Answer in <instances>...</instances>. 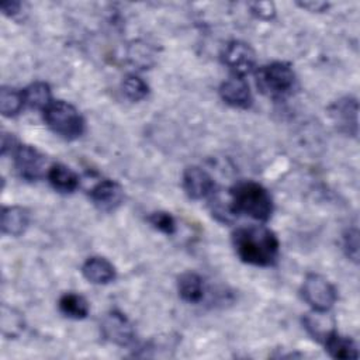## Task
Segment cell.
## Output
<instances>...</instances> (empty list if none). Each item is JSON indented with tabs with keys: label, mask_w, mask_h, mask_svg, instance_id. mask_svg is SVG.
<instances>
[{
	"label": "cell",
	"mask_w": 360,
	"mask_h": 360,
	"mask_svg": "<svg viewBox=\"0 0 360 360\" xmlns=\"http://www.w3.org/2000/svg\"><path fill=\"white\" fill-rule=\"evenodd\" d=\"M232 243L238 257L253 266H271L278 257L276 233L262 225L240 226L232 233Z\"/></svg>",
	"instance_id": "6da1fadb"
},
{
	"label": "cell",
	"mask_w": 360,
	"mask_h": 360,
	"mask_svg": "<svg viewBox=\"0 0 360 360\" xmlns=\"http://www.w3.org/2000/svg\"><path fill=\"white\" fill-rule=\"evenodd\" d=\"M236 215L243 214L257 221H267L273 212V198L259 183L245 180L229 188Z\"/></svg>",
	"instance_id": "7a4b0ae2"
},
{
	"label": "cell",
	"mask_w": 360,
	"mask_h": 360,
	"mask_svg": "<svg viewBox=\"0 0 360 360\" xmlns=\"http://www.w3.org/2000/svg\"><path fill=\"white\" fill-rule=\"evenodd\" d=\"M44 120L56 135L68 141L76 139L84 132V120L80 112L62 100L51 101L44 110Z\"/></svg>",
	"instance_id": "3957f363"
},
{
	"label": "cell",
	"mask_w": 360,
	"mask_h": 360,
	"mask_svg": "<svg viewBox=\"0 0 360 360\" xmlns=\"http://www.w3.org/2000/svg\"><path fill=\"white\" fill-rule=\"evenodd\" d=\"M256 83L262 93L280 98L291 93L295 84V73L288 63L273 62L256 72Z\"/></svg>",
	"instance_id": "277c9868"
},
{
	"label": "cell",
	"mask_w": 360,
	"mask_h": 360,
	"mask_svg": "<svg viewBox=\"0 0 360 360\" xmlns=\"http://www.w3.org/2000/svg\"><path fill=\"white\" fill-rule=\"evenodd\" d=\"M302 298L314 311H329L336 302L338 292L332 283L319 276V274H308L301 287Z\"/></svg>",
	"instance_id": "5b68a950"
},
{
	"label": "cell",
	"mask_w": 360,
	"mask_h": 360,
	"mask_svg": "<svg viewBox=\"0 0 360 360\" xmlns=\"http://www.w3.org/2000/svg\"><path fill=\"white\" fill-rule=\"evenodd\" d=\"M222 62L235 76L243 77L256 66V53L252 46L243 41H231L222 51Z\"/></svg>",
	"instance_id": "8992f818"
},
{
	"label": "cell",
	"mask_w": 360,
	"mask_h": 360,
	"mask_svg": "<svg viewBox=\"0 0 360 360\" xmlns=\"http://www.w3.org/2000/svg\"><path fill=\"white\" fill-rule=\"evenodd\" d=\"M101 335L117 346H129L135 339V330L129 319L120 311L112 309L101 321Z\"/></svg>",
	"instance_id": "52a82bcc"
},
{
	"label": "cell",
	"mask_w": 360,
	"mask_h": 360,
	"mask_svg": "<svg viewBox=\"0 0 360 360\" xmlns=\"http://www.w3.org/2000/svg\"><path fill=\"white\" fill-rule=\"evenodd\" d=\"M14 165L18 174L28 180L35 181L44 176L45 158L35 148L30 145H18L14 150Z\"/></svg>",
	"instance_id": "ba28073f"
},
{
	"label": "cell",
	"mask_w": 360,
	"mask_h": 360,
	"mask_svg": "<svg viewBox=\"0 0 360 360\" xmlns=\"http://www.w3.org/2000/svg\"><path fill=\"white\" fill-rule=\"evenodd\" d=\"M357 112L359 104L353 97L339 98L329 107V115L338 129L353 136L357 135Z\"/></svg>",
	"instance_id": "9c48e42d"
},
{
	"label": "cell",
	"mask_w": 360,
	"mask_h": 360,
	"mask_svg": "<svg viewBox=\"0 0 360 360\" xmlns=\"http://www.w3.org/2000/svg\"><path fill=\"white\" fill-rule=\"evenodd\" d=\"M90 200L101 211H114L124 201V188L115 180L104 179L91 187Z\"/></svg>",
	"instance_id": "30bf717a"
},
{
	"label": "cell",
	"mask_w": 360,
	"mask_h": 360,
	"mask_svg": "<svg viewBox=\"0 0 360 360\" xmlns=\"http://www.w3.org/2000/svg\"><path fill=\"white\" fill-rule=\"evenodd\" d=\"M183 188L193 200L207 198L215 188L212 177L198 166H190L183 173Z\"/></svg>",
	"instance_id": "8fae6325"
},
{
	"label": "cell",
	"mask_w": 360,
	"mask_h": 360,
	"mask_svg": "<svg viewBox=\"0 0 360 360\" xmlns=\"http://www.w3.org/2000/svg\"><path fill=\"white\" fill-rule=\"evenodd\" d=\"M219 96L228 105L236 108H248L253 101L248 82L239 76L225 80L219 87Z\"/></svg>",
	"instance_id": "7c38bea8"
},
{
	"label": "cell",
	"mask_w": 360,
	"mask_h": 360,
	"mask_svg": "<svg viewBox=\"0 0 360 360\" xmlns=\"http://www.w3.org/2000/svg\"><path fill=\"white\" fill-rule=\"evenodd\" d=\"M82 273L84 278L93 284H108L115 278L112 263L100 256L89 257L82 267Z\"/></svg>",
	"instance_id": "4fadbf2b"
},
{
	"label": "cell",
	"mask_w": 360,
	"mask_h": 360,
	"mask_svg": "<svg viewBox=\"0 0 360 360\" xmlns=\"http://www.w3.org/2000/svg\"><path fill=\"white\" fill-rule=\"evenodd\" d=\"M30 224V212L18 205L4 207L1 211V231L10 236H20Z\"/></svg>",
	"instance_id": "5bb4252c"
},
{
	"label": "cell",
	"mask_w": 360,
	"mask_h": 360,
	"mask_svg": "<svg viewBox=\"0 0 360 360\" xmlns=\"http://www.w3.org/2000/svg\"><path fill=\"white\" fill-rule=\"evenodd\" d=\"M208 207L212 217L222 224H232L236 219V214L232 207V198L229 190H217L208 195Z\"/></svg>",
	"instance_id": "9a60e30c"
},
{
	"label": "cell",
	"mask_w": 360,
	"mask_h": 360,
	"mask_svg": "<svg viewBox=\"0 0 360 360\" xmlns=\"http://www.w3.org/2000/svg\"><path fill=\"white\" fill-rule=\"evenodd\" d=\"M304 328L308 330V333L316 339L318 342H322L333 332L335 329V321L326 314V311H314L311 314H307L302 319Z\"/></svg>",
	"instance_id": "2e32d148"
},
{
	"label": "cell",
	"mask_w": 360,
	"mask_h": 360,
	"mask_svg": "<svg viewBox=\"0 0 360 360\" xmlns=\"http://www.w3.org/2000/svg\"><path fill=\"white\" fill-rule=\"evenodd\" d=\"M326 352L333 359H342V360H356L359 357V350L353 339L347 336L339 335L336 330H333L325 340H323Z\"/></svg>",
	"instance_id": "e0dca14e"
},
{
	"label": "cell",
	"mask_w": 360,
	"mask_h": 360,
	"mask_svg": "<svg viewBox=\"0 0 360 360\" xmlns=\"http://www.w3.org/2000/svg\"><path fill=\"white\" fill-rule=\"evenodd\" d=\"M48 181L59 193H73L79 186L77 174L62 163L52 165L46 172Z\"/></svg>",
	"instance_id": "ac0fdd59"
},
{
	"label": "cell",
	"mask_w": 360,
	"mask_h": 360,
	"mask_svg": "<svg viewBox=\"0 0 360 360\" xmlns=\"http://www.w3.org/2000/svg\"><path fill=\"white\" fill-rule=\"evenodd\" d=\"M179 295L187 302H198L204 295L202 278L193 271L183 273L177 280Z\"/></svg>",
	"instance_id": "d6986e66"
},
{
	"label": "cell",
	"mask_w": 360,
	"mask_h": 360,
	"mask_svg": "<svg viewBox=\"0 0 360 360\" xmlns=\"http://www.w3.org/2000/svg\"><path fill=\"white\" fill-rule=\"evenodd\" d=\"M59 309L60 312L72 319H83L89 315V302L87 300L75 292H66L59 300Z\"/></svg>",
	"instance_id": "ffe728a7"
},
{
	"label": "cell",
	"mask_w": 360,
	"mask_h": 360,
	"mask_svg": "<svg viewBox=\"0 0 360 360\" xmlns=\"http://www.w3.org/2000/svg\"><path fill=\"white\" fill-rule=\"evenodd\" d=\"M25 105L31 108H38V110H45L51 101H52V94H51V87L44 83V82H35L25 87L22 90Z\"/></svg>",
	"instance_id": "44dd1931"
},
{
	"label": "cell",
	"mask_w": 360,
	"mask_h": 360,
	"mask_svg": "<svg viewBox=\"0 0 360 360\" xmlns=\"http://www.w3.org/2000/svg\"><path fill=\"white\" fill-rule=\"evenodd\" d=\"M25 105L22 91L13 87H1L0 111L4 117H14L21 112Z\"/></svg>",
	"instance_id": "7402d4cb"
},
{
	"label": "cell",
	"mask_w": 360,
	"mask_h": 360,
	"mask_svg": "<svg viewBox=\"0 0 360 360\" xmlns=\"http://www.w3.org/2000/svg\"><path fill=\"white\" fill-rule=\"evenodd\" d=\"M0 326H1V333L4 336L17 338L24 329V318L14 308L3 305L1 315H0Z\"/></svg>",
	"instance_id": "603a6c76"
},
{
	"label": "cell",
	"mask_w": 360,
	"mask_h": 360,
	"mask_svg": "<svg viewBox=\"0 0 360 360\" xmlns=\"http://www.w3.org/2000/svg\"><path fill=\"white\" fill-rule=\"evenodd\" d=\"M121 87H122V93L125 94V97L129 98L131 101H141L149 93L148 84L141 77H138L135 75H128L122 80Z\"/></svg>",
	"instance_id": "cb8c5ba5"
},
{
	"label": "cell",
	"mask_w": 360,
	"mask_h": 360,
	"mask_svg": "<svg viewBox=\"0 0 360 360\" xmlns=\"http://www.w3.org/2000/svg\"><path fill=\"white\" fill-rule=\"evenodd\" d=\"M148 221L153 228L166 235H172L176 231V221L169 212L155 211L148 217Z\"/></svg>",
	"instance_id": "d4e9b609"
},
{
	"label": "cell",
	"mask_w": 360,
	"mask_h": 360,
	"mask_svg": "<svg viewBox=\"0 0 360 360\" xmlns=\"http://www.w3.org/2000/svg\"><path fill=\"white\" fill-rule=\"evenodd\" d=\"M343 248L349 259L357 263L359 259V232L357 228H349L343 235Z\"/></svg>",
	"instance_id": "484cf974"
},
{
	"label": "cell",
	"mask_w": 360,
	"mask_h": 360,
	"mask_svg": "<svg viewBox=\"0 0 360 360\" xmlns=\"http://www.w3.org/2000/svg\"><path fill=\"white\" fill-rule=\"evenodd\" d=\"M250 10H252V13L256 17H259L262 20H270L276 14L274 4L270 3V1H256V3H252L250 4Z\"/></svg>",
	"instance_id": "4316f807"
},
{
	"label": "cell",
	"mask_w": 360,
	"mask_h": 360,
	"mask_svg": "<svg viewBox=\"0 0 360 360\" xmlns=\"http://www.w3.org/2000/svg\"><path fill=\"white\" fill-rule=\"evenodd\" d=\"M17 149L15 146V139L11 134H3L1 135V153L6 155L8 150L14 153V150Z\"/></svg>",
	"instance_id": "83f0119b"
},
{
	"label": "cell",
	"mask_w": 360,
	"mask_h": 360,
	"mask_svg": "<svg viewBox=\"0 0 360 360\" xmlns=\"http://www.w3.org/2000/svg\"><path fill=\"white\" fill-rule=\"evenodd\" d=\"M20 7H21V3H18V1H3V3L0 4L1 11H3L6 15H10V17L15 15V14L20 11Z\"/></svg>",
	"instance_id": "f1b7e54d"
},
{
	"label": "cell",
	"mask_w": 360,
	"mask_h": 360,
	"mask_svg": "<svg viewBox=\"0 0 360 360\" xmlns=\"http://www.w3.org/2000/svg\"><path fill=\"white\" fill-rule=\"evenodd\" d=\"M301 7L309 10V11H323L325 8H328V3L325 1H302V3H298Z\"/></svg>",
	"instance_id": "f546056e"
}]
</instances>
